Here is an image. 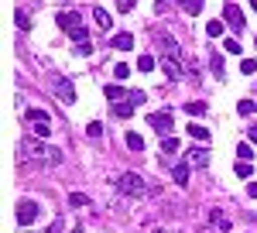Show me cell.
<instances>
[{
	"instance_id": "cell-1",
	"label": "cell",
	"mask_w": 257,
	"mask_h": 233,
	"mask_svg": "<svg viewBox=\"0 0 257 233\" xmlns=\"http://www.w3.org/2000/svg\"><path fill=\"white\" fill-rule=\"evenodd\" d=\"M55 21H59L62 31L76 41V48L93 45V41H89V35H86V28H82V14H79V11H62V14H55Z\"/></svg>"
},
{
	"instance_id": "cell-2",
	"label": "cell",
	"mask_w": 257,
	"mask_h": 233,
	"mask_svg": "<svg viewBox=\"0 0 257 233\" xmlns=\"http://www.w3.org/2000/svg\"><path fill=\"white\" fill-rule=\"evenodd\" d=\"M113 185H117V192L131 195V199H141V195L148 192V185H144V178H141L138 172H123L117 182H113Z\"/></svg>"
},
{
	"instance_id": "cell-3",
	"label": "cell",
	"mask_w": 257,
	"mask_h": 233,
	"mask_svg": "<svg viewBox=\"0 0 257 233\" xmlns=\"http://www.w3.org/2000/svg\"><path fill=\"white\" fill-rule=\"evenodd\" d=\"M148 124H151L158 134H165V137H172V131H175V117H172V110H158V113H151V117H148Z\"/></svg>"
},
{
	"instance_id": "cell-4",
	"label": "cell",
	"mask_w": 257,
	"mask_h": 233,
	"mask_svg": "<svg viewBox=\"0 0 257 233\" xmlns=\"http://www.w3.org/2000/svg\"><path fill=\"white\" fill-rule=\"evenodd\" d=\"M38 202L35 199H21L18 202V223L21 226H35V219H38Z\"/></svg>"
},
{
	"instance_id": "cell-5",
	"label": "cell",
	"mask_w": 257,
	"mask_h": 233,
	"mask_svg": "<svg viewBox=\"0 0 257 233\" xmlns=\"http://www.w3.org/2000/svg\"><path fill=\"white\" fill-rule=\"evenodd\" d=\"M223 21H226L233 31H243V24H247V21H243V11H240L237 4H226V7H223Z\"/></svg>"
},
{
	"instance_id": "cell-6",
	"label": "cell",
	"mask_w": 257,
	"mask_h": 233,
	"mask_svg": "<svg viewBox=\"0 0 257 233\" xmlns=\"http://www.w3.org/2000/svg\"><path fill=\"white\" fill-rule=\"evenodd\" d=\"M55 96H59L62 103H76V89H72L69 79H55Z\"/></svg>"
},
{
	"instance_id": "cell-7",
	"label": "cell",
	"mask_w": 257,
	"mask_h": 233,
	"mask_svg": "<svg viewBox=\"0 0 257 233\" xmlns=\"http://www.w3.org/2000/svg\"><path fill=\"white\" fill-rule=\"evenodd\" d=\"M158 48L165 52V58H178L182 52H178V41L172 38V35H158Z\"/></svg>"
},
{
	"instance_id": "cell-8",
	"label": "cell",
	"mask_w": 257,
	"mask_h": 233,
	"mask_svg": "<svg viewBox=\"0 0 257 233\" xmlns=\"http://www.w3.org/2000/svg\"><path fill=\"white\" fill-rule=\"evenodd\" d=\"M161 72L175 82V79H182V62H178V58H165V62H161Z\"/></svg>"
},
{
	"instance_id": "cell-9",
	"label": "cell",
	"mask_w": 257,
	"mask_h": 233,
	"mask_svg": "<svg viewBox=\"0 0 257 233\" xmlns=\"http://www.w3.org/2000/svg\"><path fill=\"white\" fill-rule=\"evenodd\" d=\"M189 165L206 168V165H209V151H206V148H192V151H189Z\"/></svg>"
},
{
	"instance_id": "cell-10",
	"label": "cell",
	"mask_w": 257,
	"mask_h": 233,
	"mask_svg": "<svg viewBox=\"0 0 257 233\" xmlns=\"http://www.w3.org/2000/svg\"><path fill=\"white\" fill-rule=\"evenodd\" d=\"M113 48H120V52H131L134 48V35H127V31H120V35H113V41H110Z\"/></svg>"
},
{
	"instance_id": "cell-11",
	"label": "cell",
	"mask_w": 257,
	"mask_h": 233,
	"mask_svg": "<svg viewBox=\"0 0 257 233\" xmlns=\"http://www.w3.org/2000/svg\"><path fill=\"white\" fill-rule=\"evenodd\" d=\"M24 148H28V151H31V158H45V161H48V158H52V148H45V144H41V141H28V144H24Z\"/></svg>"
},
{
	"instance_id": "cell-12",
	"label": "cell",
	"mask_w": 257,
	"mask_h": 233,
	"mask_svg": "<svg viewBox=\"0 0 257 233\" xmlns=\"http://www.w3.org/2000/svg\"><path fill=\"white\" fill-rule=\"evenodd\" d=\"M106 99H110V106H113V103H123V99H131V93H127L123 86H106Z\"/></svg>"
},
{
	"instance_id": "cell-13",
	"label": "cell",
	"mask_w": 257,
	"mask_h": 233,
	"mask_svg": "<svg viewBox=\"0 0 257 233\" xmlns=\"http://www.w3.org/2000/svg\"><path fill=\"white\" fill-rule=\"evenodd\" d=\"M24 117H28V124H31V127H35V124H52V117L45 113V110H38V106H31Z\"/></svg>"
},
{
	"instance_id": "cell-14",
	"label": "cell",
	"mask_w": 257,
	"mask_h": 233,
	"mask_svg": "<svg viewBox=\"0 0 257 233\" xmlns=\"http://www.w3.org/2000/svg\"><path fill=\"white\" fill-rule=\"evenodd\" d=\"M172 182L185 189V185H189V165H175V168H172Z\"/></svg>"
},
{
	"instance_id": "cell-15",
	"label": "cell",
	"mask_w": 257,
	"mask_h": 233,
	"mask_svg": "<svg viewBox=\"0 0 257 233\" xmlns=\"http://www.w3.org/2000/svg\"><path fill=\"white\" fill-rule=\"evenodd\" d=\"M175 151H178V141H175V137H165V141H161V158H165V161H172Z\"/></svg>"
},
{
	"instance_id": "cell-16",
	"label": "cell",
	"mask_w": 257,
	"mask_h": 233,
	"mask_svg": "<svg viewBox=\"0 0 257 233\" xmlns=\"http://www.w3.org/2000/svg\"><path fill=\"white\" fill-rule=\"evenodd\" d=\"M209 223H213V226H216V230L230 233V219H226V216L219 213V209H213V213H209Z\"/></svg>"
},
{
	"instance_id": "cell-17",
	"label": "cell",
	"mask_w": 257,
	"mask_h": 233,
	"mask_svg": "<svg viewBox=\"0 0 257 233\" xmlns=\"http://www.w3.org/2000/svg\"><path fill=\"white\" fill-rule=\"evenodd\" d=\"M209 65H213V76H216V79H223V76H226V62H223V55H219V52H213Z\"/></svg>"
},
{
	"instance_id": "cell-18",
	"label": "cell",
	"mask_w": 257,
	"mask_h": 233,
	"mask_svg": "<svg viewBox=\"0 0 257 233\" xmlns=\"http://www.w3.org/2000/svg\"><path fill=\"white\" fill-rule=\"evenodd\" d=\"M189 137H192V141H202V144H206V141H209V131H206L202 124H189Z\"/></svg>"
},
{
	"instance_id": "cell-19",
	"label": "cell",
	"mask_w": 257,
	"mask_h": 233,
	"mask_svg": "<svg viewBox=\"0 0 257 233\" xmlns=\"http://www.w3.org/2000/svg\"><path fill=\"white\" fill-rule=\"evenodd\" d=\"M175 4H178V7H182V11H185V14H199L206 0H175Z\"/></svg>"
},
{
	"instance_id": "cell-20",
	"label": "cell",
	"mask_w": 257,
	"mask_h": 233,
	"mask_svg": "<svg viewBox=\"0 0 257 233\" xmlns=\"http://www.w3.org/2000/svg\"><path fill=\"white\" fill-rule=\"evenodd\" d=\"M134 110H138V106H134L131 99H123V103H113V113H117V117H123V120H127V117L134 113Z\"/></svg>"
},
{
	"instance_id": "cell-21",
	"label": "cell",
	"mask_w": 257,
	"mask_h": 233,
	"mask_svg": "<svg viewBox=\"0 0 257 233\" xmlns=\"http://www.w3.org/2000/svg\"><path fill=\"white\" fill-rule=\"evenodd\" d=\"M89 14H93V18H96V24H99V28H103V31H110V14H106V11H103V7H93V11H89Z\"/></svg>"
},
{
	"instance_id": "cell-22",
	"label": "cell",
	"mask_w": 257,
	"mask_h": 233,
	"mask_svg": "<svg viewBox=\"0 0 257 233\" xmlns=\"http://www.w3.org/2000/svg\"><path fill=\"white\" fill-rule=\"evenodd\" d=\"M254 110H257V99H240V103H237V113L240 117H250Z\"/></svg>"
},
{
	"instance_id": "cell-23",
	"label": "cell",
	"mask_w": 257,
	"mask_h": 233,
	"mask_svg": "<svg viewBox=\"0 0 257 233\" xmlns=\"http://www.w3.org/2000/svg\"><path fill=\"white\" fill-rule=\"evenodd\" d=\"M69 206H72V209H82V206H89L86 192H72V195H69Z\"/></svg>"
},
{
	"instance_id": "cell-24",
	"label": "cell",
	"mask_w": 257,
	"mask_h": 233,
	"mask_svg": "<svg viewBox=\"0 0 257 233\" xmlns=\"http://www.w3.org/2000/svg\"><path fill=\"white\" fill-rule=\"evenodd\" d=\"M127 148L141 155V151H144V137H141V134H127Z\"/></svg>"
},
{
	"instance_id": "cell-25",
	"label": "cell",
	"mask_w": 257,
	"mask_h": 233,
	"mask_svg": "<svg viewBox=\"0 0 257 233\" xmlns=\"http://www.w3.org/2000/svg\"><path fill=\"white\" fill-rule=\"evenodd\" d=\"M185 113H192V117L206 113V103H202V99H192V103H185Z\"/></svg>"
},
{
	"instance_id": "cell-26",
	"label": "cell",
	"mask_w": 257,
	"mask_h": 233,
	"mask_svg": "<svg viewBox=\"0 0 257 233\" xmlns=\"http://www.w3.org/2000/svg\"><path fill=\"white\" fill-rule=\"evenodd\" d=\"M206 35H209V38H219V35H223V21H209V24H206Z\"/></svg>"
},
{
	"instance_id": "cell-27",
	"label": "cell",
	"mask_w": 257,
	"mask_h": 233,
	"mask_svg": "<svg viewBox=\"0 0 257 233\" xmlns=\"http://www.w3.org/2000/svg\"><path fill=\"white\" fill-rule=\"evenodd\" d=\"M223 48H226L230 55H240V52H243V45H240L237 38H226V41H223Z\"/></svg>"
},
{
	"instance_id": "cell-28",
	"label": "cell",
	"mask_w": 257,
	"mask_h": 233,
	"mask_svg": "<svg viewBox=\"0 0 257 233\" xmlns=\"http://www.w3.org/2000/svg\"><path fill=\"white\" fill-rule=\"evenodd\" d=\"M113 76H117V79H127V76H131V65H127V62H117V65H113Z\"/></svg>"
},
{
	"instance_id": "cell-29",
	"label": "cell",
	"mask_w": 257,
	"mask_h": 233,
	"mask_svg": "<svg viewBox=\"0 0 257 233\" xmlns=\"http://www.w3.org/2000/svg\"><path fill=\"white\" fill-rule=\"evenodd\" d=\"M237 158H240V161L254 158V151H250V144H247V141H243V144H237Z\"/></svg>"
},
{
	"instance_id": "cell-30",
	"label": "cell",
	"mask_w": 257,
	"mask_h": 233,
	"mask_svg": "<svg viewBox=\"0 0 257 233\" xmlns=\"http://www.w3.org/2000/svg\"><path fill=\"white\" fill-rule=\"evenodd\" d=\"M14 24H18L21 31H28V28H31V18H28L24 11H18V18H14Z\"/></svg>"
},
{
	"instance_id": "cell-31",
	"label": "cell",
	"mask_w": 257,
	"mask_h": 233,
	"mask_svg": "<svg viewBox=\"0 0 257 233\" xmlns=\"http://www.w3.org/2000/svg\"><path fill=\"white\" fill-rule=\"evenodd\" d=\"M240 72H243V76L257 72V62H254V58H243V62H240Z\"/></svg>"
},
{
	"instance_id": "cell-32",
	"label": "cell",
	"mask_w": 257,
	"mask_h": 233,
	"mask_svg": "<svg viewBox=\"0 0 257 233\" xmlns=\"http://www.w3.org/2000/svg\"><path fill=\"white\" fill-rule=\"evenodd\" d=\"M138 69H141V72L155 69V58H151V55H141V58H138Z\"/></svg>"
},
{
	"instance_id": "cell-33",
	"label": "cell",
	"mask_w": 257,
	"mask_h": 233,
	"mask_svg": "<svg viewBox=\"0 0 257 233\" xmlns=\"http://www.w3.org/2000/svg\"><path fill=\"white\" fill-rule=\"evenodd\" d=\"M134 4H138V0H117V11H120V14H131Z\"/></svg>"
},
{
	"instance_id": "cell-34",
	"label": "cell",
	"mask_w": 257,
	"mask_h": 233,
	"mask_svg": "<svg viewBox=\"0 0 257 233\" xmlns=\"http://www.w3.org/2000/svg\"><path fill=\"white\" fill-rule=\"evenodd\" d=\"M35 134L38 137H52V124H35Z\"/></svg>"
},
{
	"instance_id": "cell-35",
	"label": "cell",
	"mask_w": 257,
	"mask_h": 233,
	"mask_svg": "<svg viewBox=\"0 0 257 233\" xmlns=\"http://www.w3.org/2000/svg\"><path fill=\"white\" fill-rule=\"evenodd\" d=\"M86 134H89V137H103V124H89Z\"/></svg>"
},
{
	"instance_id": "cell-36",
	"label": "cell",
	"mask_w": 257,
	"mask_h": 233,
	"mask_svg": "<svg viewBox=\"0 0 257 233\" xmlns=\"http://www.w3.org/2000/svg\"><path fill=\"white\" fill-rule=\"evenodd\" d=\"M144 99H148V96H144V93H141V89H131V103H134V106H141V103H144Z\"/></svg>"
},
{
	"instance_id": "cell-37",
	"label": "cell",
	"mask_w": 257,
	"mask_h": 233,
	"mask_svg": "<svg viewBox=\"0 0 257 233\" xmlns=\"http://www.w3.org/2000/svg\"><path fill=\"white\" fill-rule=\"evenodd\" d=\"M237 175H240V178H247V175H250V165H247V161H237Z\"/></svg>"
},
{
	"instance_id": "cell-38",
	"label": "cell",
	"mask_w": 257,
	"mask_h": 233,
	"mask_svg": "<svg viewBox=\"0 0 257 233\" xmlns=\"http://www.w3.org/2000/svg\"><path fill=\"white\" fill-rule=\"evenodd\" d=\"M48 233H62V219H55V223L48 226Z\"/></svg>"
},
{
	"instance_id": "cell-39",
	"label": "cell",
	"mask_w": 257,
	"mask_h": 233,
	"mask_svg": "<svg viewBox=\"0 0 257 233\" xmlns=\"http://www.w3.org/2000/svg\"><path fill=\"white\" fill-rule=\"evenodd\" d=\"M247 192H250V199H257V182H250V189H247Z\"/></svg>"
},
{
	"instance_id": "cell-40",
	"label": "cell",
	"mask_w": 257,
	"mask_h": 233,
	"mask_svg": "<svg viewBox=\"0 0 257 233\" xmlns=\"http://www.w3.org/2000/svg\"><path fill=\"white\" fill-rule=\"evenodd\" d=\"M250 141H254V144H257V124H254V127H250Z\"/></svg>"
},
{
	"instance_id": "cell-41",
	"label": "cell",
	"mask_w": 257,
	"mask_h": 233,
	"mask_svg": "<svg viewBox=\"0 0 257 233\" xmlns=\"http://www.w3.org/2000/svg\"><path fill=\"white\" fill-rule=\"evenodd\" d=\"M69 233H86V230H82V226H76V230H69Z\"/></svg>"
},
{
	"instance_id": "cell-42",
	"label": "cell",
	"mask_w": 257,
	"mask_h": 233,
	"mask_svg": "<svg viewBox=\"0 0 257 233\" xmlns=\"http://www.w3.org/2000/svg\"><path fill=\"white\" fill-rule=\"evenodd\" d=\"M155 233H165V230H155Z\"/></svg>"
}]
</instances>
